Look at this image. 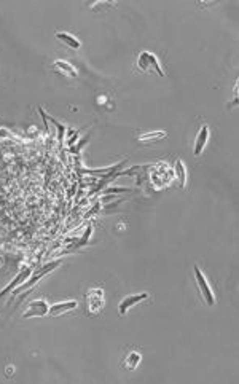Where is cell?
Listing matches in <instances>:
<instances>
[{"mask_svg": "<svg viewBox=\"0 0 239 384\" xmlns=\"http://www.w3.org/2000/svg\"><path fill=\"white\" fill-rule=\"evenodd\" d=\"M59 265H61V260H54V261H51V263H47V265H45V267H42L40 270H37V271H35L31 277H29V279H27V282H23L18 289H14V290L11 292V295L14 297V295H18L19 292L27 290V289H31L34 284H37V282H38V280H40L42 277H45V276H47L48 273L54 271V270L59 267Z\"/></svg>", "mask_w": 239, "mask_h": 384, "instance_id": "4", "label": "cell"}, {"mask_svg": "<svg viewBox=\"0 0 239 384\" xmlns=\"http://www.w3.org/2000/svg\"><path fill=\"white\" fill-rule=\"evenodd\" d=\"M141 362H142V354L137 352V351H129L126 354L125 360H123V368H125V370L134 372L141 365Z\"/></svg>", "mask_w": 239, "mask_h": 384, "instance_id": "11", "label": "cell"}, {"mask_svg": "<svg viewBox=\"0 0 239 384\" xmlns=\"http://www.w3.org/2000/svg\"><path fill=\"white\" fill-rule=\"evenodd\" d=\"M48 120H51V123L56 126V129H57V142L59 144H63V140H64V134H66V126L64 125H61L57 120H54L53 116H48Z\"/></svg>", "mask_w": 239, "mask_h": 384, "instance_id": "15", "label": "cell"}, {"mask_svg": "<svg viewBox=\"0 0 239 384\" xmlns=\"http://www.w3.org/2000/svg\"><path fill=\"white\" fill-rule=\"evenodd\" d=\"M168 137V132L166 131H148V132H144V134H141L137 137L139 142L142 144H152V142H158V140H163Z\"/></svg>", "mask_w": 239, "mask_h": 384, "instance_id": "14", "label": "cell"}, {"mask_svg": "<svg viewBox=\"0 0 239 384\" xmlns=\"http://www.w3.org/2000/svg\"><path fill=\"white\" fill-rule=\"evenodd\" d=\"M31 274H32V270H31V268H24V270H21V271L18 273V276L14 277L2 292H0V298H4L5 295L11 293L14 289H18L23 282H26V280H27L29 277H31Z\"/></svg>", "mask_w": 239, "mask_h": 384, "instance_id": "8", "label": "cell"}, {"mask_svg": "<svg viewBox=\"0 0 239 384\" xmlns=\"http://www.w3.org/2000/svg\"><path fill=\"white\" fill-rule=\"evenodd\" d=\"M209 139H211V128H209V125L204 123V125L200 126V131L196 132L195 142H193V155H195L196 158L204 153V149L207 147Z\"/></svg>", "mask_w": 239, "mask_h": 384, "instance_id": "5", "label": "cell"}, {"mask_svg": "<svg viewBox=\"0 0 239 384\" xmlns=\"http://www.w3.org/2000/svg\"><path fill=\"white\" fill-rule=\"evenodd\" d=\"M50 311V305L45 300H34L27 305V309L24 311L23 317L24 319H32V317H45Z\"/></svg>", "mask_w": 239, "mask_h": 384, "instance_id": "7", "label": "cell"}, {"mask_svg": "<svg viewBox=\"0 0 239 384\" xmlns=\"http://www.w3.org/2000/svg\"><path fill=\"white\" fill-rule=\"evenodd\" d=\"M88 139H89V134H88V136H86V137H83V139H82V140H80V144H78V147H75V149H72V152H73V153H77V152H78V150H80V149H82V147H83V145H85V144H86V140H88Z\"/></svg>", "mask_w": 239, "mask_h": 384, "instance_id": "17", "label": "cell"}, {"mask_svg": "<svg viewBox=\"0 0 239 384\" xmlns=\"http://www.w3.org/2000/svg\"><path fill=\"white\" fill-rule=\"evenodd\" d=\"M77 308H78V301L77 300H67V301H61V303H56V305L50 306L48 314L51 317H59V316H63L66 313L73 311V309H77Z\"/></svg>", "mask_w": 239, "mask_h": 384, "instance_id": "9", "label": "cell"}, {"mask_svg": "<svg viewBox=\"0 0 239 384\" xmlns=\"http://www.w3.org/2000/svg\"><path fill=\"white\" fill-rule=\"evenodd\" d=\"M150 298V295H148L147 292H142V293H132V295H128V297H125L122 301H120L118 305V313L125 316L129 309H132L134 306H137L139 303L145 301Z\"/></svg>", "mask_w": 239, "mask_h": 384, "instance_id": "6", "label": "cell"}, {"mask_svg": "<svg viewBox=\"0 0 239 384\" xmlns=\"http://www.w3.org/2000/svg\"><path fill=\"white\" fill-rule=\"evenodd\" d=\"M193 274H195V280H196V287L200 290V295L203 301L207 305V306H214L215 305V293L211 287V284H209V280L206 277V274L203 273V270L198 267V265H195L193 267Z\"/></svg>", "mask_w": 239, "mask_h": 384, "instance_id": "2", "label": "cell"}, {"mask_svg": "<svg viewBox=\"0 0 239 384\" xmlns=\"http://www.w3.org/2000/svg\"><path fill=\"white\" fill-rule=\"evenodd\" d=\"M86 301V314L89 316H97L106 305V298H104V290L101 287H93L89 289L85 295Z\"/></svg>", "mask_w": 239, "mask_h": 384, "instance_id": "3", "label": "cell"}, {"mask_svg": "<svg viewBox=\"0 0 239 384\" xmlns=\"http://www.w3.org/2000/svg\"><path fill=\"white\" fill-rule=\"evenodd\" d=\"M54 69H56L59 73H61V75H64V77L77 78V69L73 67L70 63L63 61V59H57V61H54Z\"/></svg>", "mask_w": 239, "mask_h": 384, "instance_id": "13", "label": "cell"}, {"mask_svg": "<svg viewBox=\"0 0 239 384\" xmlns=\"http://www.w3.org/2000/svg\"><path fill=\"white\" fill-rule=\"evenodd\" d=\"M136 66L144 73H152L153 72V73H158L160 77H166V72L163 70V66L160 63L158 56L153 54V53H150V51H142L137 56Z\"/></svg>", "mask_w": 239, "mask_h": 384, "instance_id": "1", "label": "cell"}, {"mask_svg": "<svg viewBox=\"0 0 239 384\" xmlns=\"http://www.w3.org/2000/svg\"><path fill=\"white\" fill-rule=\"evenodd\" d=\"M174 175L177 179V184L178 187H181L182 190L187 188V184H188V169L184 163V159L177 158L175 163H174Z\"/></svg>", "mask_w": 239, "mask_h": 384, "instance_id": "10", "label": "cell"}, {"mask_svg": "<svg viewBox=\"0 0 239 384\" xmlns=\"http://www.w3.org/2000/svg\"><path fill=\"white\" fill-rule=\"evenodd\" d=\"M54 37H56L59 42H61L63 45L69 47L70 50H78V48H82V42H80L77 37H73L72 34H69V32H56Z\"/></svg>", "mask_w": 239, "mask_h": 384, "instance_id": "12", "label": "cell"}, {"mask_svg": "<svg viewBox=\"0 0 239 384\" xmlns=\"http://www.w3.org/2000/svg\"><path fill=\"white\" fill-rule=\"evenodd\" d=\"M91 233H93V227L89 225V227L85 230V234L82 236V239H80V244H78V246H85V244L88 242V239H89V236H91Z\"/></svg>", "mask_w": 239, "mask_h": 384, "instance_id": "16", "label": "cell"}]
</instances>
